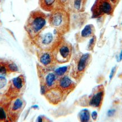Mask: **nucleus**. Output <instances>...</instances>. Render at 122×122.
Masks as SVG:
<instances>
[{"label": "nucleus", "instance_id": "1", "mask_svg": "<svg viewBox=\"0 0 122 122\" xmlns=\"http://www.w3.org/2000/svg\"><path fill=\"white\" fill-rule=\"evenodd\" d=\"M63 38V35L49 25L46 27L32 40L39 49L53 51Z\"/></svg>", "mask_w": 122, "mask_h": 122}, {"label": "nucleus", "instance_id": "2", "mask_svg": "<svg viewBox=\"0 0 122 122\" xmlns=\"http://www.w3.org/2000/svg\"><path fill=\"white\" fill-rule=\"evenodd\" d=\"M50 27L56 29L63 35L68 32L70 29L71 18L70 11L63 8H57L51 12L48 18Z\"/></svg>", "mask_w": 122, "mask_h": 122}, {"label": "nucleus", "instance_id": "3", "mask_svg": "<svg viewBox=\"0 0 122 122\" xmlns=\"http://www.w3.org/2000/svg\"><path fill=\"white\" fill-rule=\"evenodd\" d=\"M90 53H78L75 55L71 64L70 75L76 83H79L84 75L92 62Z\"/></svg>", "mask_w": 122, "mask_h": 122}, {"label": "nucleus", "instance_id": "4", "mask_svg": "<svg viewBox=\"0 0 122 122\" xmlns=\"http://www.w3.org/2000/svg\"><path fill=\"white\" fill-rule=\"evenodd\" d=\"M47 20L46 15L40 10H35L30 13L25 23V30L30 39H35L45 28Z\"/></svg>", "mask_w": 122, "mask_h": 122}, {"label": "nucleus", "instance_id": "5", "mask_svg": "<svg viewBox=\"0 0 122 122\" xmlns=\"http://www.w3.org/2000/svg\"><path fill=\"white\" fill-rule=\"evenodd\" d=\"M37 74L40 83L41 93L44 95L49 89L57 86L59 77L53 70L37 65Z\"/></svg>", "mask_w": 122, "mask_h": 122}, {"label": "nucleus", "instance_id": "6", "mask_svg": "<svg viewBox=\"0 0 122 122\" xmlns=\"http://www.w3.org/2000/svg\"><path fill=\"white\" fill-rule=\"evenodd\" d=\"M53 53L57 63H67L71 60L72 57V45L63 38L56 48L53 50Z\"/></svg>", "mask_w": 122, "mask_h": 122}, {"label": "nucleus", "instance_id": "7", "mask_svg": "<svg viewBox=\"0 0 122 122\" xmlns=\"http://www.w3.org/2000/svg\"><path fill=\"white\" fill-rule=\"evenodd\" d=\"M115 7L111 0H96L92 8V17L99 18L105 15H112Z\"/></svg>", "mask_w": 122, "mask_h": 122}, {"label": "nucleus", "instance_id": "8", "mask_svg": "<svg viewBox=\"0 0 122 122\" xmlns=\"http://www.w3.org/2000/svg\"><path fill=\"white\" fill-rule=\"evenodd\" d=\"M25 85V77L23 75H19L12 79L9 84L6 96L10 100L20 97L24 91Z\"/></svg>", "mask_w": 122, "mask_h": 122}, {"label": "nucleus", "instance_id": "9", "mask_svg": "<svg viewBox=\"0 0 122 122\" xmlns=\"http://www.w3.org/2000/svg\"><path fill=\"white\" fill-rule=\"evenodd\" d=\"M105 92V87L103 85L96 86L89 96L88 106L98 110L101 109L104 99Z\"/></svg>", "mask_w": 122, "mask_h": 122}, {"label": "nucleus", "instance_id": "10", "mask_svg": "<svg viewBox=\"0 0 122 122\" xmlns=\"http://www.w3.org/2000/svg\"><path fill=\"white\" fill-rule=\"evenodd\" d=\"M24 106V101L20 97L11 100L7 109V116L10 121L15 122L18 120Z\"/></svg>", "mask_w": 122, "mask_h": 122}, {"label": "nucleus", "instance_id": "11", "mask_svg": "<svg viewBox=\"0 0 122 122\" xmlns=\"http://www.w3.org/2000/svg\"><path fill=\"white\" fill-rule=\"evenodd\" d=\"M37 56L40 65L44 67L53 70L57 65L53 51L39 49Z\"/></svg>", "mask_w": 122, "mask_h": 122}, {"label": "nucleus", "instance_id": "12", "mask_svg": "<svg viewBox=\"0 0 122 122\" xmlns=\"http://www.w3.org/2000/svg\"><path fill=\"white\" fill-rule=\"evenodd\" d=\"M77 85V83L69 77L68 75L59 77L58 81L57 86L63 93L65 98L70 93L74 91Z\"/></svg>", "mask_w": 122, "mask_h": 122}, {"label": "nucleus", "instance_id": "13", "mask_svg": "<svg viewBox=\"0 0 122 122\" xmlns=\"http://www.w3.org/2000/svg\"><path fill=\"white\" fill-rule=\"evenodd\" d=\"M44 96L49 102L53 105L58 104L65 99L63 93L57 86L49 89Z\"/></svg>", "mask_w": 122, "mask_h": 122}, {"label": "nucleus", "instance_id": "14", "mask_svg": "<svg viewBox=\"0 0 122 122\" xmlns=\"http://www.w3.org/2000/svg\"><path fill=\"white\" fill-rule=\"evenodd\" d=\"M96 29L93 24H88L81 30L80 33H77L76 39L77 41L83 42L85 40L90 39L95 35Z\"/></svg>", "mask_w": 122, "mask_h": 122}, {"label": "nucleus", "instance_id": "15", "mask_svg": "<svg viewBox=\"0 0 122 122\" xmlns=\"http://www.w3.org/2000/svg\"><path fill=\"white\" fill-rule=\"evenodd\" d=\"M87 0H70L68 11L75 13H82L85 10Z\"/></svg>", "mask_w": 122, "mask_h": 122}, {"label": "nucleus", "instance_id": "16", "mask_svg": "<svg viewBox=\"0 0 122 122\" xmlns=\"http://www.w3.org/2000/svg\"><path fill=\"white\" fill-rule=\"evenodd\" d=\"M40 6L44 11L51 12L55 9L60 8L57 0H39Z\"/></svg>", "mask_w": 122, "mask_h": 122}, {"label": "nucleus", "instance_id": "17", "mask_svg": "<svg viewBox=\"0 0 122 122\" xmlns=\"http://www.w3.org/2000/svg\"><path fill=\"white\" fill-rule=\"evenodd\" d=\"M70 69H71V66H66L61 67L58 68L54 70V72L58 77H61L66 75H68L70 73Z\"/></svg>", "mask_w": 122, "mask_h": 122}, {"label": "nucleus", "instance_id": "18", "mask_svg": "<svg viewBox=\"0 0 122 122\" xmlns=\"http://www.w3.org/2000/svg\"><path fill=\"white\" fill-rule=\"evenodd\" d=\"M79 119L81 122H89L91 119V114L88 110L84 109L79 112Z\"/></svg>", "mask_w": 122, "mask_h": 122}, {"label": "nucleus", "instance_id": "19", "mask_svg": "<svg viewBox=\"0 0 122 122\" xmlns=\"http://www.w3.org/2000/svg\"><path fill=\"white\" fill-rule=\"evenodd\" d=\"M8 72L7 63L0 62V76H5Z\"/></svg>", "mask_w": 122, "mask_h": 122}, {"label": "nucleus", "instance_id": "20", "mask_svg": "<svg viewBox=\"0 0 122 122\" xmlns=\"http://www.w3.org/2000/svg\"><path fill=\"white\" fill-rule=\"evenodd\" d=\"M96 42V37L95 35H94V36H93V37L90 38L89 42H88V46H87L88 50H89V51H92V50L94 49V46H95Z\"/></svg>", "mask_w": 122, "mask_h": 122}, {"label": "nucleus", "instance_id": "21", "mask_svg": "<svg viewBox=\"0 0 122 122\" xmlns=\"http://www.w3.org/2000/svg\"><path fill=\"white\" fill-rule=\"evenodd\" d=\"M59 7L60 8L65 9L68 11V7L70 0H57Z\"/></svg>", "mask_w": 122, "mask_h": 122}, {"label": "nucleus", "instance_id": "22", "mask_svg": "<svg viewBox=\"0 0 122 122\" xmlns=\"http://www.w3.org/2000/svg\"><path fill=\"white\" fill-rule=\"evenodd\" d=\"M8 117L6 111L3 107L0 106V122L6 121Z\"/></svg>", "mask_w": 122, "mask_h": 122}, {"label": "nucleus", "instance_id": "23", "mask_svg": "<svg viewBox=\"0 0 122 122\" xmlns=\"http://www.w3.org/2000/svg\"><path fill=\"white\" fill-rule=\"evenodd\" d=\"M7 68L9 72H15L18 70L17 66L14 63H7Z\"/></svg>", "mask_w": 122, "mask_h": 122}, {"label": "nucleus", "instance_id": "24", "mask_svg": "<svg viewBox=\"0 0 122 122\" xmlns=\"http://www.w3.org/2000/svg\"><path fill=\"white\" fill-rule=\"evenodd\" d=\"M7 84V79L5 76H0V91L6 87Z\"/></svg>", "mask_w": 122, "mask_h": 122}, {"label": "nucleus", "instance_id": "25", "mask_svg": "<svg viewBox=\"0 0 122 122\" xmlns=\"http://www.w3.org/2000/svg\"><path fill=\"white\" fill-rule=\"evenodd\" d=\"M115 71H116V67H114L112 69V70H111L110 75V80L112 78V77H113V76H114V74H115Z\"/></svg>", "mask_w": 122, "mask_h": 122}, {"label": "nucleus", "instance_id": "26", "mask_svg": "<svg viewBox=\"0 0 122 122\" xmlns=\"http://www.w3.org/2000/svg\"><path fill=\"white\" fill-rule=\"evenodd\" d=\"M91 117H92V118L94 120H96V119H97V112H96V111H94V112H93L91 114Z\"/></svg>", "mask_w": 122, "mask_h": 122}, {"label": "nucleus", "instance_id": "27", "mask_svg": "<svg viewBox=\"0 0 122 122\" xmlns=\"http://www.w3.org/2000/svg\"><path fill=\"white\" fill-rule=\"evenodd\" d=\"M115 111V110H110L108 111V115H109V117H111V116L113 115Z\"/></svg>", "mask_w": 122, "mask_h": 122}, {"label": "nucleus", "instance_id": "28", "mask_svg": "<svg viewBox=\"0 0 122 122\" xmlns=\"http://www.w3.org/2000/svg\"><path fill=\"white\" fill-rule=\"evenodd\" d=\"M122 59V50L121 51V53H120V54L119 55V61H120Z\"/></svg>", "mask_w": 122, "mask_h": 122}]
</instances>
